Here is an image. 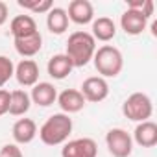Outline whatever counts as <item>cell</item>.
I'll return each mask as SVG.
<instances>
[{
    "label": "cell",
    "mask_w": 157,
    "mask_h": 157,
    "mask_svg": "<svg viewBox=\"0 0 157 157\" xmlns=\"http://www.w3.org/2000/svg\"><path fill=\"white\" fill-rule=\"evenodd\" d=\"M94 52H96V41L89 32L78 30L68 35L65 56L72 61L74 68L89 65L94 57Z\"/></svg>",
    "instance_id": "obj_1"
},
{
    "label": "cell",
    "mask_w": 157,
    "mask_h": 157,
    "mask_svg": "<svg viewBox=\"0 0 157 157\" xmlns=\"http://www.w3.org/2000/svg\"><path fill=\"white\" fill-rule=\"evenodd\" d=\"M72 118L70 115H65V113H54L52 117H48L44 120V124L39 128L37 135L41 139L43 144L46 146H59V144H65L72 133Z\"/></svg>",
    "instance_id": "obj_2"
},
{
    "label": "cell",
    "mask_w": 157,
    "mask_h": 157,
    "mask_svg": "<svg viewBox=\"0 0 157 157\" xmlns=\"http://www.w3.org/2000/svg\"><path fill=\"white\" fill-rule=\"evenodd\" d=\"M93 63H94V68H96L100 78H104V80L117 78L124 68V56L117 46L104 44V46L96 48Z\"/></svg>",
    "instance_id": "obj_3"
},
{
    "label": "cell",
    "mask_w": 157,
    "mask_h": 157,
    "mask_svg": "<svg viewBox=\"0 0 157 157\" xmlns=\"http://www.w3.org/2000/svg\"><path fill=\"white\" fill-rule=\"evenodd\" d=\"M122 115L131 122H146L153 115L151 98L146 93H133L122 104Z\"/></svg>",
    "instance_id": "obj_4"
},
{
    "label": "cell",
    "mask_w": 157,
    "mask_h": 157,
    "mask_svg": "<svg viewBox=\"0 0 157 157\" xmlns=\"http://www.w3.org/2000/svg\"><path fill=\"white\" fill-rule=\"evenodd\" d=\"M105 146L113 157H129L133 153V139L122 128H113L105 133Z\"/></svg>",
    "instance_id": "obj_5"
},
{
    "label": "cell",
    "mask_w": 157,
    "mask_h": 157,
    "mask_svg": "<svg viewBox=\"0 0 157 157\" xmlns=\"http://www.w3.org/2000/svg\"><path fill=\"white\" fill-rule=\"evenodd\" d=\"M61 157H98V144L91 137L67 140L61 148Z\"/></svg>",
    "instance_id": "obj_6"
},
{
    "label": "cell",
    "mask_w": 157,
    "mask_h": 157,
    "mask_svg": "<svg viewBox=\"0 0 157 157\" xmlns=\"http://www.w3.org/2000/svg\"><path fill=\"white\" fill-rule=\"evenodd\" d=\"M80 93L83 94L85 102L98 104V102H104L109 96V83H107V80H104L100 76H89L83 80V83L80 87Z\"/></svg>",
    "instance_id": "obj_7"
},
{
    "label": "cell",
    "mask_w": 157,
    "mask_h": 157,
    "mask_svg": "<svg viewBox=\"0 0 157 157\" xmlns=\"http://www.w3.org/2000/svg\"><path fill=\"white\" fill-rule=\"evenodd\" d=\"M67 15H68L70 22H74L78 26H85L94 21V8L89 0H72L68 4Z\"/></svg>",
    "instance_id": "obj_8"
},
{
    "label": "cell",
    "mask_w": 157,
    "mask_h": 157,
    "mask_svg": "<svg viewBox=\"0 0 157 157\" xmlns=\"http://www.w3.org/2000/svg\"><path fill=\"white\" fill-rule=\"evenodd\" d=\"M57 105L61 109V113L65 115H72V113H80L85 107V98L80 93V89H65L61 93H57Z\"/></svg>",
    "instance_id": "obj_9"
},
{
    "label": "cell",
    "mask_w": 157,
    "mask_h": 157,
    "mask_svg": "<svg viewBox=\"0 0 157 157\" xmlns=\"http://www.w3.org/2000/svg\"><path fill=\"white\" fill-rule=\"evenodd\" d=\"M15 80L22 87H33L39 83V65L33 59H22L15 65Z\"/></svg>",
    "instance_id": "obj_10"
},
{
    "label": "cell",
    "mask_w": 157,
    "mask_h": 157,
    "mask_svg": "<svg viewBox=\"0 0 157 157\" xmlns=\"http://www.w3.org/2000/svg\"><path fill=\"white\" fill-rule=\"evenodd\" d=\"M148 26V19L137 10H126L120 15V28L126 35H140Z\"/></svg>",
    "instance_id": "obj_11"
},
{
    "label": "cell",
    "mask_w": 157,
    "mask_h": 157,
    "mask_svg": "<svg viewBox=\"0 0 157 157\" xmlns=\"http://www.w3.org/2000/svg\"><path fill=\"white\" fill-rule=\"evenodd\" d=\"M30 100H32V104H35L39 107H50L57 100V89L50 82H39L32 87Z\"/></svg>",
    "instance_id": "obj_12"
},
{
    "label": "cell",
    "mask_w": 157,
    "mask_h": 157,
    "mask_svg": "<svg viewBox=\"0 0 157 157\" xmlns=\"http://www.w3.org/2000/svg\"><path fill=\"white\" fill-rule=\"evenodd\" d=\"M131 139L140 148H153L157 144V124L151 122V120L139 122L135 126V129H133Z\"/></svg>",
    "instance_id": "obj_13"
},
{
    "label": "cell",
    "mask_w": 157,
    "mask_h": 157,
    "mask_svg": "<svg viewBox=\"0 0 157 157\" xmlns=\"http://www.w3.org/2000/svg\"><path fill=\"white\" fill-rule=\"evenodd\" d=\"M13 44H15V50H17L19 56H22L24 59H32L43 48V35L39 32H35V33H32L28 37L13 39Z\"/></svg>",
    "instance_id": "obj_14"
},
{
    "label": "cell",
    "mask_w": 157,
    "mask_h": 157,
    "mask_svg": "<svg viewBox=\"0 0 157 157\" xmlns=\"http://www.w3.org/2000/svg\"><path fill=\"white\" fill-rule=\"evenodd\" d=\"M11 135L15 144H30L35 137H37V124L32 118H19L13 128H11Z\"/></svg>",
    "instance_id": "obj_15"
},
{
    "label": "cell",
    "mask_w": 157,
    "mask_h": 157,
    "mask_svg": "<svg viewBox=\"0 0 157 157\" xmlns=\"http://www.w3.org/2000/svg\"><path fill=\"white\" fill-rule=\"evenodd\" d=\"M91 35L94 37V41H102V43H109L115 39L117 35V24L113 19L109 17H98L91 22Z\"/></svg>",
    "instance_id": "obj_16"
},
{
    "label": "cell",
    "mask_w": 157,
    "mask_h": 157,
    "mask_svg": "<svg viewBox=\"0 0 157 157\" xmlns=\"http://www.w3.org/2000/svg\"><path fill=\"white\" fill-rule=\"evenodd\" d=\"M72 70H74V65L65 54H56L46 63V72L54 80H65L67 76H70Z\"/></svg>",
    "instance_id": "obj_17"
},
{
    "label": "cell",
    "mask_w": 157,
    "mask_h": 157,
    "mask_svg": "<svg viewBox=\"0 0 157 157\" xmlns=\"http://www.w3.org/2000/svg\"><path fill=\"white\" fill-rule=\"evenodd\" d=\"M10 32H11L13 39H22L39 30H37V22L32 15H17L10 22Z\"/></svg>",
    "instance_id": "obj_18"
},
{
    "label": "cell",
    "mask_w": 157,
    "mask_h": 157,
    "mask_svg": "<svg viewBox=\"0 0 157 157\" xmlns=\"http://www.w3.org/2000/svg\"><path fill=\"white\" fill-rule=\"evenodd\" d=\"M68 15H67V10L63 8H52L48 13H46V28L50 33L54 35H63L67 30H68Z\"/></svg>",
    "instance_id": "obj_19"
},
{
    "label": "cell",
    "mask_w": 157,
    "mask_h": 157,
    "mask_svg": "<svg viewBox=\"0 0 157 157\" xmlns=\"http://www.w3.org/2000/svg\"><path fill=\"white\" fill-rule=\"evenodd\" d=\"M32 107L30 93L24 89H15L11 91V100H10V115L13 117H24Z\"/></svg>",
    "instance_id": "obj_20"
},
{
    "label": "cell",
    "mask_w": 157,
    "mask_h": 157,
    "mask_svg": "<svg viewBox=\"0 0 157 157\" xmlns=\"http://www.w3.org/2000/svg\"><path fill=\"white\" fill-rule=\"evenodd\" d=\"M22 10L32 11V13H48L54 8L52 0H19L17 2Z\"/></svg>",
    "instance_id": "obj_21"
},
{
    "label": "cell",
    "mask_w": 157,
    "mask_h": 157,
    "mask_svg": "<svg viewBox=\"0 0 157 157\" xmlns=\"http://www.w3.org/2000/svg\"><path fill=\"white\" fill-rule=\"evenodd\" d=\"M15 74V65L8 56H0V89H2Z\"/></svg>",
    "instance_id": "obj_22"
},
{
    "label": "cell",
    "mask_w": 157,
    "mask_h": 157,
    "mask_svg": "<svg viewBox=\"0 0 157 157\" xmlns=\"http://www.w3.org/2000/svg\"><path fill=\"white\" fill-rule=\"evenodd\" d=\"M0 157H24V153L19 148V144L8 142V144L2 146V150H0Z\"/></svg>",
    "instance_id": "obj_23"
},
{
    "label": "cell",
    "mask_w": 157,
    "mask_h": 157,
    "mask_svg": "<svg viewBox=\"0 0 157 157\" xmlns=\"http://www.w3.org/2000/svg\"><path fill=\"white\" fill-rule=\"evenodd\" d=\"M10 100H11V93L8 89H0V117L10 113Z\"/></svg>",
    "instance_id": "obj_24"
},
{
    "label": "cell",
    "mask_w": 157,
    "mask_h": 157,
    "mask_svg": "<svg viewBox=\"0 0 157 157\" xmlns=\"http://www.w3.org/2000/svg\"><path fill=\"white\" fill-rule=\"evenodd\" d=\"M8 19H10V8L6 2L0 0V26H4L8 22Z\"/></svg>",
    "instance_id": "obj_25"
}]
</instances>
